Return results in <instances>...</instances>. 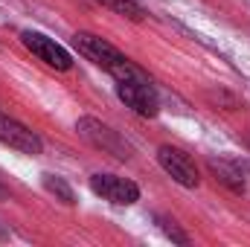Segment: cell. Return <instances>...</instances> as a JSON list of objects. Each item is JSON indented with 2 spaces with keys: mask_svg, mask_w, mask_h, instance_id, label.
<instances>
[{
  "mask_svg": "<svg viewBox=\"0 0 250 247\" xmlns=\"http://www.w3.org/2000/svg\"><path fill=\"white\" fill-rule=\"evenodd\" d=\"M0 143L15 148V151H21V154H32V157L44 151V143H41V137L32 128H26L23 123H18L12 117H6L3 111H0Z\"/></svg>",
  "mask_w": 250,
  "mask_h": 247,
  "instance_id": "obj_7",
  "label": "cell"
},
{
  "mask_svg": "<svg viewBox=\"0 0 250 247\" xmlns=\"http://www.w3.org/2000/svg\"><path fill=\"white\" fill-rule=\"evenodd\" d=\"M21 41H23V47L35 56V59H41V62L47 64V67H53V70H70L73 67V59H70V53L64 50L62 44H56L53 38H47V35H41V32H32V29H26V32H21Z\"/></svg>",
  "mask_w": 250,
  "mask_h": 247,
  "instance_id": "obj_5",
  "label": "cell"
},
{
  "mask_svg": "<svg viewBox=\"0 0 250 247\" xmlns=\"http://www.w3.org/2000/svg\"><path fill=\"white\" fill-rule=\"evenodd\" d=\"M76 131H79V137L87 140L93 148H99V151H105V154H111V157H117V160H131V145L125 143L123 134L114 131L111 125L99 123V120H93V117H82V120L76 123Z\"/></svg>",
  "mask_w": 250,
  "mask_h": 247,
  "instance_id": "obj_2",
  "label": "cell"
},
{
  "mask_svg": "<svg viewBox=\"0 0 250 247\" xmlns=\"http://www.w3.org/2000/svg\"><path fill=\"white\" fill-rule=\"evenodd\" d=\"M209 172L215 175L218 184H224L233 192H245V172L233 160H209Z\"/></svg>",
  "mask_w": 250,
  "mask_h": 247,
  "instance_id": "obj_8",
  "label": "cell"
},
{
  "mask_svg": "<svg viewBox=\"0 0 250 247\" xmlns=\"http://www.w3.org/2000/svg\"><path fill=\"white\" fill-rule=\"evenodd\" d=\"M96 3H102L105 9H111V12L123 15V18H128V21H134V23L146 21V9H143L137 0H96Z\"/></svg>",
  "mask_w": 250,
  "mask_h": 247,
  "instance_id": "obj_9",
  "label": "cell"
},
{
  "mask_svg": "<svg viewBox=\"0 0 250 247\" xmlns=\"http://www.w3.org/2000/svg\"><path fill=\"white\" fill-rule=\"evenodd\" d=\"M157 221H160V230H163V233H166V236H169L175 245H189V236L181 230V227H178V224H175V221H172V218H166V215H157Z\"/></svg>",
  "mask_w": 250,
  "mask_h": 247,
  "instance_id": "obj_11",
  "label": "cell"
},
{
  "mask_svg": "<svg viewBox=\"0 0 250 247\" xmlns=\"http://www.w3.org/2000/svg\"><path fill=\"white\" fill-rule=\"evenodd\" d=\"M117 96L140 117H157L160 114V96L151 82H117Z\"/></svg>",
  "mask_w": 250,
  "mask_h": 247,
  "instance_id": "obj_4",
  "label": "cell"
},
{
  "mask_svg": "<svg viewBox=\"0 0 250 247\" xmlns=\"http://www.w3.org/2000/svg\"><path fill=\"white\" fill-rule=\"evenodd\" d=\"M90 189L99 198H105L117 206H131V204L140 201V186L134 181H128V178H120V175H93Z\"/></svg>",
  "mask_w": 250,
  "mask_h": 247,
  "instance_id": "obj_6",
  "label": "cell"
},
{
  "mask_svg": "<svg viewBox=\"0 0 250 247\" xmlns=\"http://www.w3.org/2000/svg\"><path fill=\"white\" fill-rule=\"evenodd\" d=\"M157 163H160V169H163L175 184L187 186V189H198L201 175H198L195 160L189 157L187 151L172 148V145H160V148H157Z\"/></svg>",
  "mask_w": 250,
  "mask_h": 247,
  "instance_id": "obj_3",
  "label": "cell"
},
{
  "mask_svg": "<svg viewBox=\"0 0 250 247\" xmlns=\"http://www.w3.org/2000/svg\"><path fill=\"white\" fill-rule=\"evenodd\" d=\"M44 189H47L50 195H56V198H59L62 204H67V206L76 204V195H73L70 184H67L64 178H59V175H44Z\"/></svg>",
  "mask_w": 250,
  "mask_h": 247,
  "instance_id": "obj_10",
  "label": "cell"
},
{
  "mask_svg": "<svg viewBox=\"0 0 250 247\" xmlns=\"http://www.w3.org/2000/svg\"><path fill=\"white\" fill-rule=\"evenodd\" d=\"M73 47H76L87 62H93L96 67H102L105 73H111L117 82H151L128 56H123L114 44H108V41L99 38V35L76 32V35H73Z\"/></svg>",
  "mask_w": 250,
  "mask_h": 247,
  "instance_id": "obj_1",
  "label": "cell"
}]
</instances>
